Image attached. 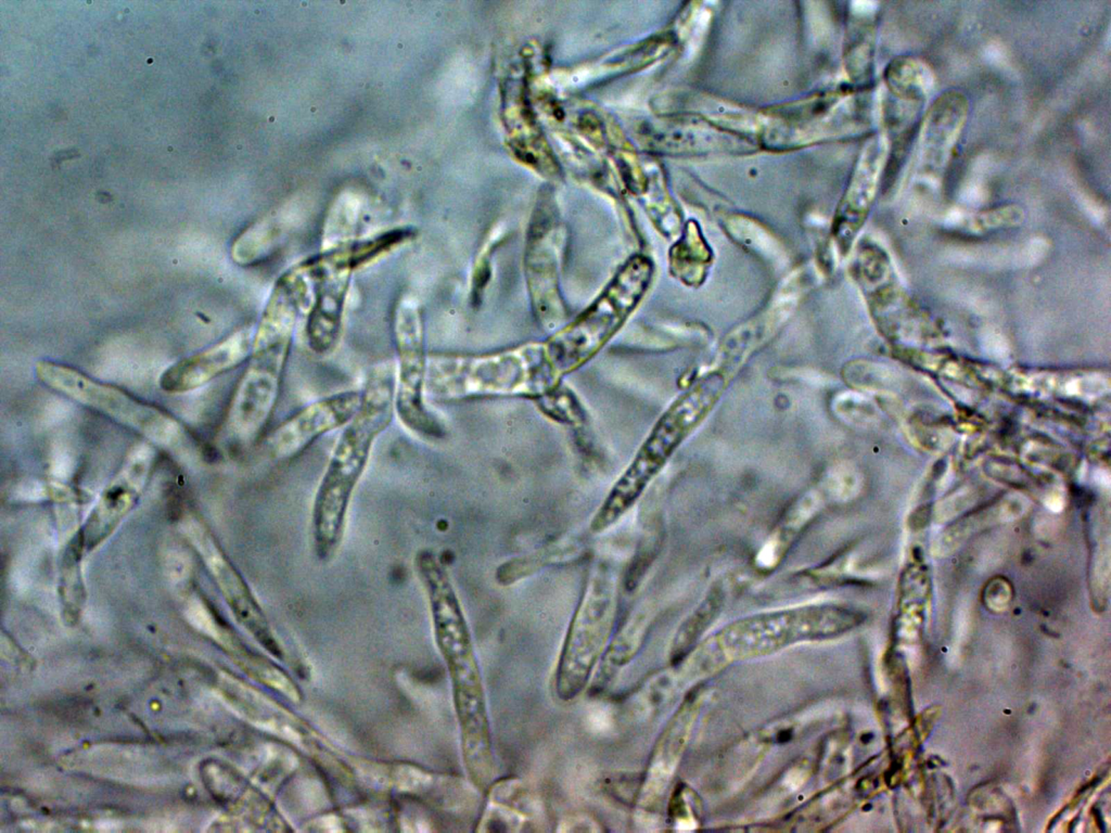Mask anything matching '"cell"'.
I'll return each mask as SVG.
<instances>
[{
  "label": "cell",
  "instance_id": "6da1fadb",
  "mask_svg": "<svg viewBox=\"0 0 1111 833\" xmlns=\"http://www.w3.org/2000/svg\"><path fill=\"white\" fill-rule=\"evenodd\" d=\"M360 406L341 428L312 500L310 533L315 555L329 561L345 533L353 494L380 435L395 416V364L385 360L367 373Z\"/></svg>",
  "mask_w": 1111,
  "mask_h": 833
},
{
  "label": "cell",
  "instance_id": "7a4b0ae2",
  "mask_svg": "<svg viewBox=\"0 0 1111 833\" xmlns=\"http://www.w3.org/2000/svg\"><path fill=\"white\" fill-rule=\"evenodd\" d=\"M309 299L310 286L297 264L273 282L255 323L246 368L226 413L224 428L230 439L251 443L268 423L280 395L297 321Z\"/></svg>",
  "mask_w": 1111,
  "mask_h": 833
},
{
  "label": "cell",
  "instance_id": "3957f363",
  "mask_svg": "<svg viewBox=\"0 0 1111 833\" xmlns=\"http://www.w3.org/2000/svg\"><path fill=\"white\" fill-rule=\"evenodd\" d=\"M560 383L542 342L478 355H427L425 393L427 398L438 401L491 396L537 399Z\"/></svg>",
  "mask_w": 1111,
  "mask_h": 833
},
{
  "label": "cell",
  "instance_id": "277c9868",
  "mask_svg": "<svg viewBox=\"0 0 1111 833\" xmlns=\"http://www.w3.org/2000/svg\"><path fill=\"white\" fill-rule=\"evenodd\" d=\"M729 377L728 372L716 367L663 412L597 510L590 524L593 533L610 528L637 502L677 448L716 406Z\"/></svg>",
  "mask_w": 1111,
  "mask_h": 833
},
{
  "label": "cell",
  "instance_id": "5b68a950",
  "mask_svg": "<svg viewBox=\"0 0 1111 833\" xmlns=\"http://www.w3.org/2000/svg\"><path fill=\"white\" fill-rule=\"evenodd\" d=\"M653 273L650 258L631 256L583 312L542 341L561 380L587 363L622 329L649 290Z\"/></svg>",
  "mask_w": 1111,
  "mask_h": 833
},
{
  "label": "cell",
  "instance_id": "8992f818",
  "mask_svg": "<svg viewBox=\"0 0 1111 833\" xmlns=\"http://www.w3.org/2000/svg\"><path fill=\"white\" fill-rule=\"evenodd\" d=\"M616 608V585L606 567L590 577L572 617L558 659L554 688L562 701L579 695L601 659L611 633Z\"/></svg>",
  "mask_w": 1111,
  "mask_h": 833
},
{
  "label": "cell",
  "instance_id": "52a82bcc",
  "mask_svg": "<svg viewBox=\"0 0 1111 833\" xmlns=\"http://www.w3.org/2000/svg\"><path fill=\"white\" fill-rule=\"evenodd\" d=\"M864 103L850 91H830L774 106L757 117L758 142L780 151L860 131L867 121Z\"/></svg>",
  "mask_w": 1111,
  "mask_h": 833
},
{
  "label": "cell",
  "instance_id": "ba28073f",
  "mask_svg": "<svg viewBox=\"0 0 1111 833\" xmlns=\"http://www.w3.org/2000/svg\"><path fill=\"white\" fill-rule=\"evenodd\" d=\"M35 371L49 388L138 432L150 443L174 446L186 435L182 425L165 411L76 369L42 360Z\"/></svg>",
  "mask_w": 1111,
  "mask_h": 833
},
{
  "label": "cell",
  "instance_id": "9c48e42d",
  "mask_svg": "<svg viewBox=\"0 0 1111 833\" xmlns=\"http://www.w3.org/2000/svg\"><path fill=\"white\" fill-rule=\"evenodd\" d=\"M395 348V415L414 436L436 439L444 435L439 419L426 402L425 377L427 355L421 306L410 295H403L392 315Z\"/></svg>",
  "mask_w": 1111,
  "mask_h": 833
},
{
  "label": "cell",
  "instance_id": "30bf717a",
  "mask_svg": "<svg viewBox=\"0 0 1111 833\" xmlns=\"http://www.w3.org/2000/svg\"><path fill=\"white\" fill-rule=\"evenodd\" d=\"M858 621L855 611L839 605L792 607L731 623L720 630L718 641L735 655L753 656L802 640L835 637Z\"/></svg>",
  "mask_w": 1111,
  "mask_h": 833
},
{
  "label": "cell",
  "instance_id": "8fae6325",
  "mask_svg": "<svg viewBox=\"0 0 1111 833\" xmlns=\"http://www.w3.org/2000/svg\"><path fill=\"white\" fill-rule=\"evenodd\" d=\"M549 210H538L529 227L524 272L535 320L548 331L564 325L567 310L560 291L562 240L558 221Z\"/></svg>",
  "mask_w": 1111,
  "mask_h": 833
},
{
  "label": "cell",
  "instance_id": "7c38bea8",
  "mask_svg": "<svg viewBox=\"0 0 1111 833\" xmlns=\"http://www.w3.org/2000/svg\"><path fill=\"white\" fill-rule=\"evenodd\" d=\"M180 524L239 623L270 652L279 651L265 614L246 581L207 526L192 514L183 516Z\"/></svg>",
  "mask_w": 1111,
  "mask_h": 833
},
{
  "label": "cell",
  "instance_id": "4fadbf2b",
  "mask_svg": "<svg viewBox=\"0 0 1111 833\" xmlns=\"http://www.w3.org/2000/svg\"><path fill=\"white\" fill-rule=\"evenodd\" d=\"M156 452L150 441L136 444L102 490L80 533L86 551L100 547L130 513L152 474Z\"/></svg>",
  "mask_w": 1111,
  "mask_h": 833
},
{
  "label": "cell",
  "instance_id": "5bb4252c",
  "mask_svg": "<svg viewBox=\"0 0 1111 833\" xmlns=\"http://www.w3.org/2000/svg\"><path fill=\"white\" fill-rule=\"evenodd\" d=\"M297 265L310 286L304 325L307 347L317 356H329L341 341L354 274L324 267L311 256Z\"/></svg>",
  "mask_w": 1111,
  "mask_h": 833
},
{
  "label": "cell",
  "instance_id": "9a60e30c",
  "mask_svg": "<svg viewBox=\"0 0 1111 833\" xmlns=\"http://www.w3.org/2000/svg\"><path fill=\"white\" fill-rule=\"evenodd\" d=\"M360 400V390L347 389L306 405L271 432L267 439L269 453L279 461L293 459L321 436L346 425Z\"/></svg>",
  "mask_w": 1111,
  "mask_h": 833
},
{
  "label": "cell",
  "instance_id": "2e32d148",
  "mask_svg": "<svg viewBox=\"0 0 1111 833\" xmlns=\"http://www.w3.org/2000/svg\"><path fill=\"white\" fill-rule=\"evenodd\" d=\"M969 114L967 95L955 89L933 100L919 126L918 170L938 178L953 155Z\"/></svg>",
  "mask_w": 1111,
  "mask_h": 833
},
{
  "label": "cell",
  "instance_id": "e0dca14e",
  "mask_svg": "<svg viewBox=\"0 0 1111 833\" xmlns=\"http://www.w3.org/2000/svg\"><path fill=\"white\" fill-rule=\"evenodd\" d=\"M254 331L255 323L245 324L213 346L170 366L159 377L161 388L170 394L194 390L247 361Z\"/></svg>",
  "mask_w": 1111,
  "mask_h": 833
},
{
  "label": "cell",
  "instance_id": "ac0fdd59",
  "mask_svg": "<svg viewBox=\"0 0 1111 833\" xmlns=\"http://www.w3.org/2000/svg\"><path fill=\"white\" fill-rule=\"evenodd\" d=\"M650 134L655 149L678 155L744 153L755 148L749 137L692 113L659 121L652 127Z\"/></svg>",
  "mask_w": 1111,
  "mask_h": 833
},
{
  "label": "cell",
  "instance_id": "d6986e66",
  "mask_svg": "<svg viewBox=\"0 0 1111 833\" xmlns=\"http://www.w3.org/2000/svg\"><path fill=\"white\" fill-rule=\"evenodd\" d=\"M884 156L883 141L878 137L868 140L837 208L833 236L843 254L852 246L874 200Z\"/></svg>",
  "mask_w": 1111,
  "mask_h": 833
},
{
  "label": "cell",
  "instance_id": "ffe728a7",
  "mask_svg": "<svg viewBox=\"0 0 1111 833\" xmlns=\"http://www.w3.org/2000/svg\"><path fill=\"white\" fill-rule=\"evenodd\" d=\"M487 800L478 826L480 832H522L537 830L540 816L538 802L513 778L501 779L487 787Z\"/></svg>",
  "mask_w": 1111,
  "mask_h": 833
},
{
  "label": "cell",
  "instance_id": "44dd1931",
  "mask_svg": "<svg viewBox=\"0 0 1111 833\" xmlns=\"http://www.w3.org/2000/svg\"><path fill=\"white\" fill-rule=\"evenodd\" d=\"M712 251L699 227L689 222L682 238L671 248L669 271L688 286H699L707 274Z\"/></svg>",
  "mask_w": 1111,
  "mask_h": 833
},
{
  "label": "cell",
  "instance_id": "7402d4cb",
  "mask_svg": "<svg viewBox=\"0 0 1111 833\" xmlns=\"http://www.w3.org/2000/svg\"><path fill=\"white\" fill-rule=\"evenodd\" d=\"M884 81L893 98L922 104L932 86L933 76L921 60L902 55L889 63L884 71Z\"/></svg>",
  "mask_w": 1111,
  "mask_h": 833
},
{
  "label": "cell",
  "instance_id": "603a6c76",
  "mask_svg": "<svg viewBox=\"0 0 1111 833\" xmlns=\"http://www.w3.org/2000/svg\"><path fill=\"white\" fill-rule=\"evenodd\" d=\"M238 690V704L248 718L289 740L303 742L305 728L292 715L255 691L246 688Z\"/></svg>",
  "mask_w": 1111,
  "mask_h": 833
},
{
  "label": "cell",
  "instance_id": "cb8c5ba5",
  "mask_svg": "<svg viewBox=\"0 0 1111 833\" xmlns=\"http://www.w3.org/2000/svg\"><path fill=\"white\" fill-rule=\"evenodd\" d=\"M874 35V25L870 20L856 22L850 31L846 42L845 62L854 79L867 80L871 75Z\"/></svg>",
  "mask_w": 1111,
  "mask_h": 833
},
{
  "label": "cell",
  "instance_id": "d4e9b609",
  "mask_svg": "<svg viewBox=\"0 0 1111 833\" xmlns=\"http://www.w3.org/2000/svg\"><path fill=\"white\" fill-rule=\"evenodd\" d=\"M723 601L720 589H715L679 628L672 648V658L678 661L713 620Z\"/></svg>",
  "mask_w": 1111,
  "mask_h": 833
},
{
  "label": "cell",
  "instance_id": "484cf974",
  "mask_svg": "<svg viewBox=\"0 0 1111 833\" xmlns=\"http://www.w3.org/2000/svg\"><path fill=\"white\" fill-rule=\"evenodd\" d=\"M643 636V625L640 618L628 620L626 625L615 635L608 644L602 657V672L604 677L621 669L631 661L638 652Z\"/></svg>",
  "mask_w": 1111,
  "mask_h": 833
},
{
  "label": "cell",
  "instance_id": "4316f807",
  "mask_svg": "<svg viewBox=\"0 0 1111 833\" xmlns=\"http://www.w3.org/2000/svg\"><path fill=\"white\" fill-rule=\"evenodd\" d=\"M539 409L549 418L567 423L583 424L585 412L574 394L560 385L535 399Z\"/></svg>",
  "mask_w": 1111,
  "mask_h": 833
},
{
  "label": "cell",
  "instance_id": "83f0119b",
  "mask_svg": "<svg viewBox=\"0 0 1111 833\" xmlns=\"http://www.w3.org/2000/svg\"><path fill=\"white\" fill-rule=\"evenodd\" d=\"M1020 218L1021 214L1016 206H1005L980 214L976 217L975 227L994 228L1012 225Z\"/></svg>",
  "mask_w": 1111,
  "mask_h": 833
},
{
  "label": "cell",
  "instance_id": "f1b7e54d",
  "mask_svg": "<svg viewBox=\"0 0 1111 833\" xmlns=\"http://www.w3.org/2000/svg\"><path fill=\"white\" fill-rule=\"evenodd\" d=\"M560 832H600L602 831L600 823L589 816L573 815L567 816L559 823Z\"/></svg>",
  "mask_w": 1111,
  "mask_h": 833
}]
</instances>
